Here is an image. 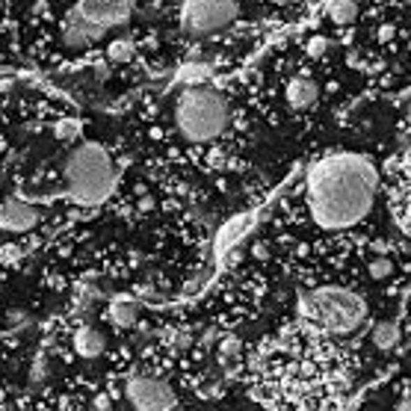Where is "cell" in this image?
<instances>
[{
  "label": "cell",
  "mask_w": 411,
  "mask_h": 411,
  "mask_svg": "<svg viewBox=\"0 0 411 411\" xmlns=\"http://www.w3.org/2000/svg\"><path fill=\"white\" fill-rule=\"evenodd\" d=\"M124 396L133 411H172L178 403L169 382L157 376H130L124 384Z\"/></svg>",
  "instance_id": "cell-7"
},
{
  "label": "cell",
  "mask_w": 411,
  "mask_h": 411,
  "mask_svg": "<svg viewBox=\"0 0 411 411\" xmlns=\"http://www.w3.org/2000/svg\"><path fill=\"white\" fill-rule=\"evenodd\" d=\"M370 341L376 343V350L388 352V350H394V346H396V341H400V329H396V322H379V326L373 329Z\"/></svg>",
  "instance_id": "cell-13"
},
{
  "label": "cell",
  "mask_w": 411,
  "mask_h": 411,
  "mask_svg": "<svg viewBox=\"0 0 411 411\" xmlns=\"http://www.w3.org/2000/svg\"><path fill=\"white\" fill-rule=\"evenodd\" d=\"M388 272H391V264H388V260H373V264H370V276H373V278H384Z\"/></svg>",
  "instance_id": "cell-19"
},
{
  "label": "cell",
  "mask_w": 411,
  "mask_h": 411,
  "mask_svg": "<svg viewBox=\"0 0 411 411\" xmlns=\"http://www.w3.org/2000/svg\"><path fill=\"white\" fill-rule=\"evenodd\" d=\"M408 121H411V116H408Z\"/></svg>",
  "instance_id": "cell-24"
},
{
  "label": "cell",
  "mask_w": 411,
  "mask_h": 411,
  "mask_svg": "<svg viewBox=\"0 0 411 411\" xmlns=\"http://www.w3.org/2000/svg\"><path fill=\"white\" fill-rule=\"evenodd\" d=\"M299 314L314 331L329 338H346L367 322V302L352 290L320 287L299 299Z\"/></svg>",
  "instance_id": "cell-3"
},
{
  "label": "cell",
  "mask_w": 411,
  "mask_h": 411,
  "mask_svg": "<svg viewBox=\"0 0 411 411\" xmlns=\"http://www.w3.org/2000/svg\"><path fill=\"white\" fill-rule=\"evenodd\" d=\"M175 128L186 142H214L219 140L228 128L231 110L225 95L214 86H186V89L175 98Z\"/></svg>",
  "instance_id": "cell-4"
},
{
  "label": "cell",
  "mask_w": 411,
  "mask_h": 411,
  "mask_svg": "<svg viewBox=\"0 0 411 411\" xmlns=\"http://www.w3.org/2000/svg\"><path fill=\"white\" fill-rule=\"evenodd\" d=\"M326 51H329V42L322 39V36H317V39L308 42V54H311V57H322Z\"/></svg>",
  "instance_id": "cell-18"
},
{
  "label": "cell",
  "mask_w": 411,
  "mask_h": 411,
  "mask_svg": "<svg viewBox=\"0 0 411 411\" xmlns=\"http://www.w3.org/2000/svg\"><path fill=\"white\" fill-rule=\"evenodd\" d=\"M284 98H287V104L293 110H308V107H314L320 101V89H317V83L305 77V74H299V77H293L287 83V89H284Z\"/></svg>",
  "instance_id": "cell-9"
},
{
  "label": "cell",
  "mask_w": 411,
  "mask_h": 411,
  "mask_svg": "<svg viewBox=\"0 0 411 411\" xmlns=\"http://www.w3.org/2000/svg\"><path fill=\"white\" fill-rule=\"evenodd\" d=\"M329 18H331V24H338V27H350V24L358 18V3L355 0H331Z\"/></svg>",
  "instance_id": "cell-12"
},
{
  "label": "cell",
  "mask_w": 411,
  "mask_h": 411,
  "mask_svg": "<svg viewBox=\"0 0 411 411\" xmlns=\"http://www.w3.org/2000/svg\"><path fill=\"white\" fill-rule=\"evenodd\" d=\"M210 68L207 66H198V62H193V66H184L181 68V80L186 86H202V80H207Z\"/></svg>",
  "instance_id": "cell-16"
},
{
  "label": "cell",
  "mask_w": 411,
  "mask_h": 411,
  "mask_svg": "<svg viewBox=\"0 0 411 411\" xmlns=\"http://www.w3.org/2000/svg\"><path fill=\"white\" fill-rule=\"evenodd\" d=\"M133 12V0H77L68 12L62 42L74 51H83L92 42H98L107 30L128 24Z\"/></svg>",
  "instance_id": "cell-5"
},
{
  "label": "cell",
  "mask_w": 411,
  "mask_h": 411,
  "mask_svg": "<svg viewBox=\"0 0 411 411\" xmlns=\"http://www.w3.org/2000/svg\"><path fill=\"white\" fill-rule=\"evenodd\" d=\"M396 411H411V396H408V400H403L400 405H396Z\"/></svg>",
  "instance_id": "cell-21"
},
{
  "label": "cell",
  "mask_w": 411,
  "mask_h": 411,
  "mask_svg": "<svg viewBox=\"0 0 411 411\" xmlns=\"http://www.w3.org/2000/svg\"><path fill=\"white\" fill-rule=\"evenodd\" d=\"M104 346H107L104 331H98L95 326H80L74 331V352L80 358H98L104 352Z\"/></svg>",
  "instance_id": "cell-10"
},
{
  "label": "cell",
  "mask_w": 411,
  "mask_h": 411,
  "mask_svg": "<svg viewBox=\"0 0 411 411\" xmlns=\"http://www.w3.org/2000/svg\"><path fill=\"white\" fill-rule=\"evenodd\" d=\"M376 166L361 154H329L308 172L305 198L311 219L326 231H346L358 225L376 202Z\"/></svg>",
  "instance_id": "cell-1"
},
{
  "label": "cell",
  "mask_w": 411,
  "mask_h": 411,
  "mask_svg": "<svg viewBox=\"0 0 411 411\" xmlns=\"http://www.w3.org/2000/svg\"><path fill=\"white\" fill-rule=\"evenodd\" d=\"M252 219L255 216H237V219H231L225 228L219 231V240H216V252L219 255H225L228 248H234L237 243H240V237L252 228Z\"/></svg>",
  "instance_id": "cell-11"
},
{
  "label": "cell",
  "mask_w": 411,
  "mask_h": 411,
  "mask_svg": "<svg viewBox=\"0 0 411 411\" xmlns=\"http://www.w3.org/2000/svg\"><path fill=\"white\" fill-rule=\"evenodd\" d=\"M39 219H42L39 207L21 202V198H9V202L0 204V228L3 231H12V234L30 231Z\"/></svg>",
  "instance_id": "cell-8"
},
{
  "label": "cell",
  "mask_w": 411,
  "mask_h": 411,
  "mask_svg": "<svg viewBox=\"0 0 411 411\" xmlns=\"http://www.w3.org/2000/svg\"><path fill=\"white\" fill-rule=\"evenodd\" d=\"M62 181H66V195L74 204H101L116 190L113 157L98 142H83L62 160Z\"/></svg>",
  "instance_id": "cell-2"
},
{
  "label": "cell",
  "mask_w": 411,
  "mask_h": 411,
  "mask_svg": "<svg viewBox=\"0 0 411 411\" xmlns=\"http://www.w3.org/2000/svg\"><path fill=\"white\" fill-rule=\"evenodd\" d=\"M107 57L113 59V62H128V59L133 57V42H130V39H116V42H110Z\"/></svg>",
  "instance_id": "cell-15"
},
{
  "label": "cell",
  "mask_w": 411,
  "mask_h": 411,
  "mask_svg": "<svg viewBox=\"0 0 411 411\" xmlns=\"http://www.w3.org/2000/svg\"><path fill=\"white\" fill-rule=\"evenodd\" d=\"M240 15L237 0H184L181 27L190 36H210L231 27Z\"/></svg>",
  "instance_id": "cell-6"
},
{
  "label": "cell",
  "mask_w": 411,
  "mask_h": 411,
  "mask_svg": "<svg viewBox=\"0 0 411 411\" xmlns=\"http://www.w3.org/2000/svg\"><path fill=\"white\" fill-rule=\"evenodd\" d=\"M403 3H405V6H411V0H403Z\"/></svg>",
  "instance_id": "cell-23"
},
{
  "label": "cell",
  "mask_w": 411,
  "mask_h": 411,
  "mask_svg": "<svg viewBox=\"0 0 411 411\" xmlns=\"http://www.w3.org/2000/svg\"><path fill=\"white\" fill-rule=\"evenodd\" d=\"M219 352H222V358H234L237 352H240V341L225 338V341H222V346H219Z\"/></svg>",
  "instance_id": "cell-17"
},
{
  "label": "cell",
  "mask_w": 411,
  "mask_h": 411,
  "mask_svg": "<svg viewBox=\"0 0 411 411\" xmlns=\"http://www.w3.org/2000/svg\"><path fill=\"white\" fill-rule=\"evenodd\" d=\"M74 133H77V124H74V121H62L59 128H57V136H59V140H71Z\"/></svg>",
  "instance_id": "cell-20"
},
{
  "label": "cell",
  "mask_w": 411,
  "mask_h": 411,
  "mask_svg": "<svg viewBox=\"0 0 411 411\" xmlns=\"http://www.w3.org/2000/svg\"><path fill=\"white\" fill-rule=\"evenodd\" d=\"M136 302H130V299H113L110 302V320L116 322V326H133L136 322Z\"/></svg>",
  "instance_id": "cell-14"
},
{
  "label": "cell",
  "mask_w": 411,
  "mask_h": 411,
  "mask_svg": "<svg viewBox=\"0 0 411 411\" xmlns=\"http://www.w3.org/2000/svg\"><path fill=\"white\" fill-rule=\"evenodd\" d=\"M95 405H98V408H107V405H110V400H107V396H98V403H95Z\"/></svg>",
  "instance_id": "cell-22"
}]
</instances>
